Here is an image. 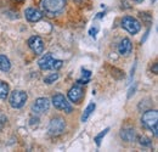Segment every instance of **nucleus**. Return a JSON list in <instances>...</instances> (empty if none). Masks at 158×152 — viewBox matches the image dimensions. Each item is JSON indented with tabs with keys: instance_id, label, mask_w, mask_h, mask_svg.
Segmentation results:
<instances>
[{
	"instance_id": "obj_1",
	"label": "nucleus",
	"mask_w": 158,
	"mask_h": 152,
	"mask_svg": "<svg viewBox=\"0 0 158 152\" xmlns=\"http://www.w3.org/2000/svg\"><path fill=\"white\" fill-rule=\"evenodd\" d=\"M66 4L67 0H41L40 7L43 14L48 15L49 17H54L60 15L64 10Z\"/></svg>"
},
{
	"instance_id": "obj_2",
	"label": "nucleus",
	"mask_w": 158,
	"mask_h": 152,
	"mask_svg": "<svg viewBox=\"0 0 158 152\" xmlns=\"http://www.w3.org/2000/svg\"><path fill=\"white\" fill-rule=\"evenodd\" d=\"M158 120V112L156 110H146L142 117H141V123L145 128L151 130L155 136H157V123Z\"/></svg>"
},
{
	"instance_id": "obj_3",
	"label": "nucleus",
	"mask_w": 158,
	"mask_h": 152,
	"mask_svg": "<svg viewBox=\"0 0 158 152\" xmlns=\"http://www.w3.org/2000/svg\"><path fill=\"white\" fill-rule=\"evenodd\" d=\"M40 70L43 71H49V70H55L57 71L62 67L63 62L61 60H55L51 54H45L44 56H41L38 61Z\"/></svg>"
},
{
	"instance_id": "obj_4",
	"label": "nucleus",
	"mask_w": 158,
	"mask_h": 152,
	"mask_svg": "<svg viewBox=\"0 0 158 152\" xmlns=\"http://www.w3.org/2000/svg\"><path fill=\"white\" fill-rule=\"evenodd\" d=\"M28 95L26 91L23 90H15L10 94L9 97V102L11 105L12 108H22L24 106V103L27 102Z\"/></svg>"
},
{
	"instance_id": "obj_5",
	"label": "nucleus",
	"mask_w": 158,
	"mask_h": 152,
	"mask_svg": "<svg viewBox=\"0 0 158 152\" xmlns=\"http://www.w3.org/2000/svg\"><path fill=\"white\" fill-rule=\"evenodd\" d=\"M122 27L130 34H138L141 29V23L131 16H124L122 19Z\"/></svg>"
},
{
	"instance_id": "obj_6",
	"label": "nucleus",
	"mask_w": 158,
	"mask_h": 152,
	"mask_svg": "<svg viewBox=\"0 0 158 152\" xmlns=\"http://www.w3.org/2000/svg\"><path fill=\"white\" fill-rule=\"evenodd\" d=\"M66 130V122L62 117H55L49 123V133L52 136H59Z\"/></svg>"
},
{
	"instance_id": "obj_7",
	"label": "nucleus",
	"mask_w": 158,
	"mask_h": 152,
	"mask_svg": "<svg viewBox=\"0 0 158 152\" xmlns=\"http://www.w3.org/2000/svg\"><path fill=\"white\" fill-rule=\"evenodd\" d=\"M51 102L55 106V108H57L60 111H63L66 113H71L72 112L71 102H68V100L62 94H55V95L52 96V99H51Z\"/></svg>"
},
{
	"instance_id": "obj_8",
	"label": "nucleus",
	"mask_w": 158,
	"mask_h": 152,
	"mask_svg": "<svg viewBox=\"0 0 158 152\" xmlns=\"http://www.w3.org/2000/svg\"><path fill=\"white\" fill-rule=\"evenodd\" d=\"M84 96H85L84 88L80 84H78V83L76 85H73L69 89V91H68V99H69V101L73 102V103H77V105L83 101Z\"/></svg>"
},
{
	"instance_id": "obj_9",
	"label": "nucleus",
	"mask_w": 158,
	"mask_h": 152,
	"mask_svg": "<svg viewBox=\"0 0 158 152\" xmlns=\"http://www.w3.org/2000/svg\"><path fill=\"white\" fill-rule=\"evenodd\" d=\"M50 108V101L46 97H39L37 99L32 105V112L34 114H43L48 112Z\"/></svg>"
},
{
	"instance_id": "obj_10",
	"label": "nucleus",
	"mask_w": 158,
	"mask_h": 152,
	"mask_svg": "<svg viewBox=\"0 0 158 152\" xmlns=\"http://www.w3.org/2000/svg\"><path fill=\"white\" fill-rule=\"evenodd\" d=\"M28 46L32 49L34 54H43L44 53V41L39 36H33L28 39Z\"/></svg>"
},
{
	"instance_id": "obj_11",
	"label": "nucleus",
	"mask_w": 158,
	"mask_h": 152,
	"mask_svg": "<svg viewBox=\"0 0 158 152\" xmlns=\"http://www.w3.org/2000/svg\"><path fill=\"white\" fill-rule=\"evenodd\" d=\"M24 16L27 21L32 22V23H35V22H39L40 19H43V12L40 11L39 9H35V7H28L24 11Z\"/></svg>"
},
{
	"instance_id": "obj_12",
	"label": "nucleus",
	"mask_w": 158,
	"mask_h": 152,
	"mask_svg": "<svg viewBox=\"0 0 158 152\" xmlns=\"http://www.w3.org/2000/svg\"><path fill=\"white\" fill-rule=\"evenodd\" d=\"M133 51V44L129 38H123L118 45V53L122 56H128Z\"/></svg>"
},
{
	"instance_id": "obj_13",
	"label": "nucleus",
	"mask_w": 158,
	"mask_h": 152,
	"mask_svg": "<svg viewBox=\"0 0 158 152\" xmlns=\"http://www.w3.org/2000/svg\"><path fill=\"white\" fill-rule=\"evenodd\" d=\"M120 137L127 142H133L136 139V132L134 128H124L120 130Z\"/></svg>"
},
{
	"instance_id": "obj_14",
	"label": "nucleus",
	"mask_w": 158,
	"mask_h": 152,
	"mask_svg": "<svg viewBox=\"0 0 158 152\" xmlns=\"http://www.w3.org/2000/svg\"><path fill=\"white\" fill-rule=\"evenodd\" d=\"M95 108H96V105H95L94 102H91V103H89V105L86 106V108L84 110V112L81 114V122H83V123H85V122L90 118V116L95 111Z\"/></svg>"
},
{
	"instance_id": "obj_15",
	"label": "nucleus",
	"mask_w": 158,
	"mask_h": 152,
	"mask_svg": "<svg viewBox=\"0 0 158 152\" xmlns=\"http://www.w3.org/2000/svg\"><path fill=\"white\" fill-rule=\"evenodd\" d=\"M11 70V62L5 55H0V71L9 72Z\"/></svg>"
},
{
	"instance_id": "obj_16",
	"label": "nucleus",
	"mask_w": 158,
	"mask_h": 152,
	"mask_svg": "<svg viewBox=\"0 0 158 152\" xmlns=\"http://www.w3.org/2000/svg\"><path fill=\"white\" fill-rule=\"evenodd\" d=\"M9 93H10L9 84L4 80H0V99H6Z\"/></svg>"
},
{
	"instance_id": "obj_17",
	"label": "nucleus",
	"mask_w": 158,
	"mask_h": 152,
	"mask_svg": "<svg viewBox=\"0 0 158 152\" xmlns=\"http://www.w3.org/2000/svg\"><path fill=\"white\" fill-rule=\"evenodd\" d=\"M108 132H110V128H106V129H103L101 133H99L96 136H95V137H94V141L96 142V145H98V146H100V145H101L102 139H103V137L107 135V133H108Z\"/></svg>"
},
{
	"instance_id": "obj_18",
	"label": "nucleus",
	"mask_w": 158,
	"mask_h": 152,
	"mask_svg": "<svg viewBox=\"0 0 158 152\" xmlns=\"http://www.w3.org/2000/svg\"><path fill=\"white\" fill-rule=\"evenodd\" d=\"M59 73H50L49 76L44 78V82H45V84H52L59 79Z\"/></svg>"
},
{
	"instance_id": "obj_19",
	"label": "nucleus",
	"mask_w": 158,
	"mask_h": 152,
	"mask_svg": "<svg viewBox=\"0 0 158 152\" xmlns=\"http://www.w3.org/2000/svg\"><path fill=\"white\" fill-rule=\"evenodd\" d=\"M140 144H141L142 146H151V145H152V141H151V139L147 137V136H141V137H140Z\"/></svg>"
},
{
	"instance_id": "obj_20",
	"label": "nucleus",
	"mask_w": 158,
	"mask_h": 152,
	"mask_svg": "<svg viewBox=\"0 0 158 152\" xmlns=\"http://www.w3.org/2000/svg\"><path fill=\"white\" fill-rule=\"evenodd\" d=\"M81 76H83L84 79H90L91 72H90V71H88V70H83V71H81Z\"/></svg>"
},
{
	"instance_id": "obj_21",
	"label": "nucleus",
	"mask_w": 158,
	"mask_h": 152,
	"mask_svg": "<svg viewBox=\"0 0 158 152\" xmlns=\"http://www.w3.org/2000/svg\"><path fill=\"white\" fill-rule=\"evenodd\" d=\"M98 32H99V27H93V28L89 31V34H90L91 37H95Z\"/></svg>"
},
{
	"instance_id": "obj_22",
	"label": "nucleus",
	"mask_w": 158,
	"mask_h": 152,
	"mask_svg": "<svg viewBox=\"0 0 158 152\" xmlns=\"http://www.w3.org/2000/svg\"><path fill=\"white\" fill-rule=\"evenodd\" d=\"M148 34H150V29H147V32H146V33H145V37H143V38H142V40H141V41H142V43H143V41H145V40H146V38H147V37H148Z\"/></svg>"
},
{
	"instance_id": "obj_23",
	"label": "nucleus",
	"mask_w": 158,
	"mask_h": 152,
	"mask_svg": "<svg viewBox=\"0 0 158 152\" xmlns=\"http://www.w3.org/2000/svg\"><path fill=\"white\" fill-rule=\"evenodd\" d=\"M153 73H155V74H157V73H158L157 63H155V65H153Z\"/></svg>"
},
{
	"instance_id": "obj_24",
	"label": "nucleus",
	"mask_w": 158,
	"mask_h": 152,
	"mask_svg": "<svg viewBox=\"0 0 158 152\" xmlns=\"http://www.w3.org/2000/svg\"><path fill=\"white\" fill-rule=\"evenodd\" d=\"M135 1H136V2H142L143 0H135Z\"/></svg>"
},
{
	"instance_id": "obj_25",
	"label": "nucleus",
	"mask_w": 158,
	"mask_h": 152,
	"mask_svg": "<svg viewBox=\"0 0 158 152\" xmlns=\"http://www.w3.org/2000/svg\"><path fill=\"white\" fill-rule=\"evenodd\" d=\"M15 1H23V0H15Z\"/></svg>"
}]
</instances>
